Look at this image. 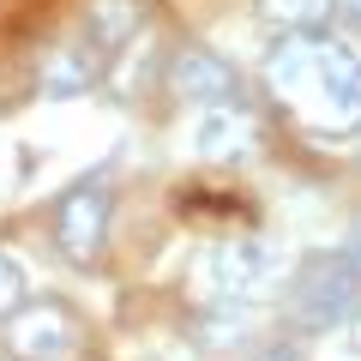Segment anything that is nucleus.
Returning a JSON list of instances; mask_svg holds the SVG:
<instances>
[{
    "mask_svg": "<svg viewBox=\"0 0 361 361\" xmlns=\"http://www.w3.org/2000/svg\"><path fill=\"white\" fill-rule=\"evenodd\" d=\"M259 78L307 139H361V54L343 37H325V30L277 37L259 61Z\"/></svg>",
    "mask_w": 361,
    "mask_h": 361,
    "instance_id": "obj_1",
    "label": "nucleus"
},
{
    "mask_svg": "<svg viewBox=\"0 0 361 361\" xmlns=\"http://www.w3.org/2000/svg\"><path fill=\"white\" fill-rule=\"evenodd\" d=\"M355 307H361V271L343 259V247L307 259V265L295 271V283H289V313H295L301 325H313V331L349 319Z\"/></svg>",
    "mask_w": 361,
    "mask_h": 361,
    "instance_id": "obj_2",
    "label": "nucleus"
},
{
    "mask_svg": "<svg viewBox=\"0 0 361 361\" xmlns=\"http://www.w3.org/2000/svg\"><path fill=\"white\" fill-rule=\"evenodd\" d=\"M109 217H115V193H109V175H85L73 180L54 205V247H61L73 265L103 259L109 247Z\"/></svg>",
    "mask_w": 361,
    "mask_h": 361,
    "instance_id": "obj_3",
    "label": "nucleus"
},
{
    "mask_svg": "<svg viewBox=\"0 0 361 361\" xmlns=\"http://www.w3.org/2000/svg\"><path fill=\"white\" fill-rule=\"evenodd\" d=\"M283 277V265H277V253H271L265 241H253V235H241V241H217L205 259H199V289L217 301H253L259 289H271Z\"/></svg>",
    "mask_w": 361,
    "mask_h": 361,
    "instance_id": "obj_4",
    "label": "nucleus"
},
{
    "mask_svg": "<svg viewBox=\"0 0 361 361\" xmlns=\"http://www.w3.org/2000/svg\"><path fill=\"white\" fill-rule=\"evenodd\" d=\"M0 337H6V349H13L18 361H73L78 343H85L78 319L61 307V301H37V307L6 313Z\"/></svg>",
    "mask_w": 361,
    "mask_h": 361,
    "instance_id": "obj_5",
    "label": "nucleus"
},
{
    "mask_svg": "<svg viewBox=\"0 0 361 361\" xmlns=\"http://www.w3.org/2000/svg\"><path fill=\"white\" fill-rule=\"evenodd\" d=\"M253 145H259V121L247 115L241 103L199 109V121H193V157H205V163H235V157H247Z\"/></svg>",
    "mask_w": 361,
    "mask_h": 361,
    "instance_id": "obj_6",
    "label": "nucleus"
},
{
    "mask_svg": "<svg viewBox=\"0 0 361 361\" xmlns=\"http://www.w3.org/2000/svg\"><path fill=\"white\" fill-rule=\"evenodd\" d=\"M175 90L187 97V103H199V109H211V103H241V73H235L223 54L187 42V49L175 54Z\"/></svg>",
    "mask_w": 361,
    "mask_h": 361,
    "instance_id": "obj_7",
    "label": "nucleus"
},
{
    "mask_svg": "<svg viewBox=\"0 0 361 361\" xmlns=\"http://www.w3.org/2000/svg\"><path fill=\"white\" fill-rule=\"evenodd\" d=\"M139 25H145V6H139V0H90V6H85V37H78V42H90V49L109 61V54H115Z\"/></svg>",
    "mask_w": 361,
    "mask_h": 361,
    "instance_id": "obj_8",
    "label": "nucleus"
},
{
    "mask_svg": "<svg viewBox=\"0 0 361 361\" xmlns=\"http://www.w3.org/2000/svg\"><path fill=\"white\" fill-rule=\"evenodd\" d=\"M259 25H271L277 37H307V30H325L337 13V0H253Z\"/></svg>",
    "mask_w": 361,
    "mask_h": 361,
    "instance_id": "obj_9",
    "label": "nucleus"
},
{
    "mask_svg": "<svg viewBox=\"0 0 361 361\" xmlns=\"http://www.w3.org/2000/svg\"><path fill=\"white\" fill-rule=\"evenodd\" d=\"M97 66H103V54L90 49V42H73V49H61L42 66V90L49 97H78V90L97 85Z\"/></svg>",
    "mask_w": 361,
    "mask_h": 361,
    "instance_id": "obj_10",
    "label": "nucleus"
},
{
    "mask_svg": "<svg viewBox=\"0 0 361 361\" xmlns=\"http://www.w3.org/2000/svg\"><path fill=\"white\" fill-rule=\"evenodd\" d=\"M253 331V307L247 301H211L205 319H199V337L205 343H235V337Z\"/></svg>",
    "mask_w": 361,
    "mask_h": 361,
    "instance_id": "obj_11",
    "label": "nucleus"
},
{
    "mask_svg": "<svg viewBox=\"0 0 361 361\" xmlns=\"http://www.w3.org/2000/svg\"><path fill=\"white\" fill-rule=\"evenodd\" d=\"M18 301H25V271H18L13 259L0 253V313H13Z\"/></svg>",
    "mask_w": 361,
    "mask_h": 361,
    "instance_id": "obj_12",
    "label": "nucleus"
},
{
    "mask_svg": "<svg viewBox=\"0 0 361 361\" xmlns=\"http://www.w3.org/2000/svg\"><path fill=\"white\" fill-rule=\"evenodd\" d=\"M337 18H343V25L361 37V0H337Z\"/></svg>",
    "mask_w": 361,
    "mask_h": 361,
    "instance_id": "obj_13",
    "label": "nucleus"
},
{
    "mask_svg": "<svg viewBox=\"0 0 361 361\" xmlns=\"http://www.w3.org/2000/svg\"><path fill=\"white\" fill-rule=\"evenodd\" d=\"M253 361H301V355H295V349H289V343H265V349H259Z\"/></svg>",
    "mask_w": 361,
    "mask_h": 361,
    "instance_id": "obj_14",
    "label": "nucleus"
},
{
    "mask_svg": "<svg viewBox=\"0 0 361 361\" xmlns=\"http://www.w3.org/2000/svg\"><path fill=\"white\" fill-rule=\"evenodd\" d=\"M343 259L361 271V217H355V229H349V241H343Z\"/></svg>",
    "mask_w": 361,
    "mask_h": 361,
    "instance_id": "obj_15",
    "label": "nucleus"
},
{
    "mask_svg": "<svg viewBox=\"0 0 361 361\" xmlns=\"http://www.w3.org/2000/svg\"><path fill=\"white\" fill-rule=\"evenodd\" d=\"M349 343H355V349H361V307H355V313H349Z\"/></svg>",
    "mask_w": 361,
    "mask_h": 361,
    "instance_id": "obj_16",
    "label": "nucleus"
}]
</instances>
